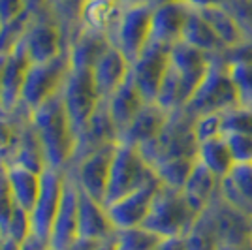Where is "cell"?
Instances as JSON below:
<instances>
[{
  "label": "cell",
  "instance_id": "c3c4849f",
  "mask_svg": "<svg viewBox=\"0 0 252 250\" xmlns=\"http://www.w3.org/2000/svg\"><path fill=\"white\" fill-rule=\"evenodd\" d=\"M27 6L31 13H40L45 10V0H27Z\"/></svg>",
  "mask_w": 252,
  "mask_h": 250
},
{
  "label": "cell",
  "instance_id": "7402d4cb",
  "mask_svg": "<svg viewBox=\"0 0 252 250\" xmlns=\"http://www.w3.org/2000/svg\"><path fill=\"white\" fill-rule=\"evenodd\" d=\"M130 72H132L130 61L115 45H111L93 66V77H94L100 96L107 100L130 77Z\"/></svg>",
  "mask_w": 252,
  "mask_h": 250
},
{
  "label": "cell",
  "instance_id": "e575fe53",
  "mask_svg": "<svg viewBox=\"0 0 252 250\" xmlns=\"http://www.w3.org/2000/svg\"><path fill=\"white\" fill-rule=\"evenodd\" d=\"M83 6L85 0H45V11L59 23V27L64 32L66 49H68L70 40L75 36V32L81 29Z\"/></svg>",
  "mask_w": 252,
  "mask_h": 250
},
{
  "label": "cell",
  "instance_id": "8fae6325",
  "mask_svg": "<svg viewBox=\"0 0 252 250\" xmlns=\"http://www.w3.org/2000/svg\"><path fill=\"white\" fill-rule=\"evenodd\" d=\"M115 149L117 143L102 147L81 160H77L75 164H72L66 169V173L74 179L79 190H83L85 194H89L91 198L98 199L102 203H104L105 192H107L109 171H111Z\"/></svg>",
  "mask_w": 252,
  "mask_h": 250
},
{
  "label": "cell",
  "instance_id": "8992f818",
  "mask_svg": "<svg viewBox=\"0 0 252 250\" xmlns=\"http://www.w3.org/2000/svg\"><path fill=\"white\" fill-rule=\"evenodd\" d=\"M70 70H72V64H70L68 51L47 62L32 64L25 79L21 104L34 111L47 100H51L53 96L61 94Z\"/></svg>",
  "mask_w": 252,
  "mask_h": 250
},
{
  "label": "cell",
  "instance_id": "bcb514c9",
  "mask_svg": "<svg viewBox=\"0 0 252 250\" xmlns=\"http://www.w3.org/2000/svg\"><path fill=\"white\" fill-rule=\"evenodd\" d=\"M157 250H185L183 239H166Z\"/></svg>",
  "mask_w": 252,
  "mask_h": 250
},
{
  "label": "cell",
  "instance_id": "74e56055",
  "mask_svg": "<svg viewBox=\"0 0 252 250\" xmlns=\"http://www.w3.org/2000/svg\"><path fill=\"white\" fill-rule=\"evenodd\" d=\"M185 250H222L220 239L217 235L215 228L211 226L207 217L201 213L200 219L196 220V224L192 226L189 233L183 237Z\"/></svg>",
  "mask_w": 252,
  "mask_h": 250
},
{
  "label": "cell",
  "instance_id": "11a10c76",
  "mask_svg": "<svg viewBox=\"0 0 252 250\" xmlns=\"http://www.w3.org/2000/svg\"><path fill=\"white\" fill-rule=\"evenodd\" d=\"M6 239V229L0 226V245H2V241Z\"/></svg>",
  "mask_w": 252,
  "mask_h": 250
},
{
  "label": "cell",
  "instance_id": "ab89813d",
  "mask_svg": "<svg viewBox=\"0 0 252 250\" xmlns=\"http://www.w3.org/2000/svg\"><path fill=\"white\" fill-rule=\"evenodd\" d=\"M194 136L198 145L203 141H209L215 137L224 136V121L222 113H209L201 115L198 119H194Z\"/></svg>",
  "mask_w": 252,
  "mask_h": 250
},
{
  "label": "cell",
  "instance_id": "7bdbcfd3",
  "mask_svg": "<svg viewBox=\"0 0 252 250\" xmlns=\"http://www.w3.org/2000/svg\"><path fill=\"white\" fill-rule=\"evenodd\" d=\"M226 141L231 151V156L237 162H252V136L245 134H226Z\"/></svg>",
  "mask_w": 252,
  "mask_h": 250
},
{
  "label": "cell",
  "instance_id": "f35d334b",
  "mask_svg": "<svg viewBox=\"0 0 252 250\" xmlns=\"http://www.w3.org/2000/svg\"><path fill=\"white\" fill-rule=\"evenodd\" d=\"M224 121V136L226 134H245L252 136V107H233L222 113Z\"/></svg>",
  "mask_w": 252,
  "mask_h": 250
},
{
  "label": "cell",
  "instance_id": "52a82bcc",
  "mask_svg": "<svg viewBox=\"0 0 252 250\" xmlns=\"http://www.w3.org/2000/svg\"><path fill=\"white\" fill-rule=\"evenodd\" d=\"M109 40L132 64L153 42V8L136 6L123 10Z\"/></svg>",
  "mask_w": 252,
  "mask_h": 250
},
{
  "label": "cell",
  "instance_id": "44dd1931",
  "mask_svg": "<svg viewBox=\"0 0 252 250\" xmlns=\"http://www.w3.org/2000/svg\"><path fill=\"white\" fill-rule=\"evenodd\" d=\"M31 66V57L23 49L21 43L6 55V62L2 70V87H0V107H15L21 102L23 87Z\"/></svg>",
  "mask_w": 252,
  "mask_h": 250
},
{
  "label": "cell",
  "instance_id": "5b68a950",
  "mask_svg": "<svg viewBox=\"0 0 252 250\" xmlns=\"http://www.w3.org/2000/svg\"><path fill=\"white\" fill-rule=\"evenodd\" d=\"M153 169L168 160L183 156H198V141L194 136V117L185 109L175 111L169 117L164 132L141 149Z\"/></svg>",
  "mask_w": 252,
  "mask_h": 250
},
{
  "label": "cell",
  "instance_id": "f5cc1de1",
  "mask_svg": "<svg viewBox=\"0 0 252 250\" xmlns=\"http://www.w3.org/2000/svg\"><path fill=\"white\" fill-rule=\"evenodd\" d=\"M96 250H115V241L113 239L105 241V243H102Z\"/></svg>",
  "mask_w": 252,
  "mask_h": 250
},
{
  "label": "cell",
  "instance_id": "ffe728a7",
  "mask_svg": "<svg viewBox=\"0 0 252 250\" xmlns=\"http://www.w3.org/2000/svg\"><path fill=\"white\" fill-rule=\"evenodd\" d=\"M192 13V8L185 0L164 4L153 10V40L166 43L169 47L183 42V34Z\"/></svg>",
  "mask_w": 252,
  "mask_h": 250
},
{
  "label": "cell",
  "instance_id": "d590c367",
  "mask_svg": "<svg viewBox=\"0 0 252 250\" xmlns=\"http://www.w3.org/2000/svg\"><path fill=\"white\" fill-rule=\"evenodd\" d=\"M113 241H115V250H157L166 239L145 226H136V228L117 229Z\"/></svg>",
  "mask_w": 252,
  "mask_h": 250
},
{
  "label": "cell",
  "instance_id": "4dcf8cb0",
  "mask_svg": "<svg viewBox=\"0 0 252 250\" xmlns=\"http://www.w3.org/2000/svg\"><path fill=\"white\" fill-rule=\"evenodd\" d=\"M6 173H8V183H10L15 203L31 213L40 194L42 173H36V171L19 166H6Z\"/></svg>",
  "mask_w": 252,
  "mask_h": 250
},
{
  "label": "cell",
  "instance_id": "816d5d0a",
  "mask_svg": "<svg viewBox=\"0 0 252 250\" xmlns=\"http://www.w3.org/2000/svg\"><path fill=\"white\" fill-rule=\"evenodd\" d=\"M222 250H252V241L243 243V245H235V247H226V249Z\"/></svg>",
  "mask_w": 252,
  "mask_h": 250
},
{
  "label": "cell",
  "instance_id": "7c38bea8",
  "mask_svg": "<svg viewBox=\"0 0 252 250\" xmlns=\"http://www.w3.org/2000/svg\"><path fill=\"white\" fill-rule=\"evenodd\" d=\"M169 62H171V47L166 43L155 42V40L132 62L130 75L147 102L157 100L160 85L168 73Z\"/></svg>",
  "mask_w": 252,
  "mask_h": 250
},
{
  "label": "cell",
  "instance_id": "30bf717a",
  "mask_svg": "<svg viewBox=\"0 0 252 250\" xmlns=\"http://www.w3.org/2000/svg\"><path fill=\"white\" fill-rule=\"evenodd\" d=\"M21 45L31 57L32 64L47 62L66 53V38L63 29L45 10L40 13H32Z\"/></svg>",
  "mask_w": 252,
  "mask_h": 250
},
{
  "label": "cell",
  "instance_id": "603a6c76",
  "mask_svg": "<svg viewBox=\"0 0 252 250\" xmlns=\"http://www.w3.org/2000/svg\"><path fill=\"white\" fill-rule=\"evenodd\" d=\"M104 102L119 130V139H121V134L130 126V123L136 119V115L143 109V105L147 104L145 96L139 93V89L134 83L132 75Z\"/></svg>",
  "mask_w": 252,
  "mask_h": 250
},
{
  "label": "cell",
  "instance_id": "6da1fadb",
  "mask_svg": "<svg viewBox=\"0 0 252 250\" xmlns=\"http://www.w3.org/2000/svg\"><path fill=\"white\" fill-rule=\"evenodd\" d=\"M31 121L45 151L47 167L66 171L74 160L77 134L66 111L63 96L57 94L38 109H34Z\"/></svg>",
  "mask_w": 252,
  "mask_h": 250
},
{
  "label": "cell",
  "instance_id": "9c48e42d",
  "mask_svg": "<svg viewBox=\"0 0 252 250\" xmlns=\"http://www.w3.org/2000/svg\"><path fill=\"white\" fill-rule=\"evenodd\" d=\"M64 185H66V173L47 167L42 173L40 194H38V199L31 211L32 239L45 245L47 249H49L53 224H55L61 201H63Z\"/></svg>",
  "mask_w": 252,
  "mask_h": 250
},
{
  "label": "cell",
  "instance_id": "4316f807",
  "mask_svg": "<svg viewBox=\"0 0 252 250\" xmlns=\"http://www.w3.org/2000/svg\"><path fill=\"white\" fill-rule=\"evenodd\" d=\"M220 196L230 205L252 217V162H237L220 181Z\"/></svg>",
  "mask_w": 252,
  "mask_h": 250
},
{
  "label": "cell",
  "instance_id": "f546056e",
  "mask_svg": "<svg viewBox=\"0 0 252 250\" xmlns=\"http://www.w3.org/2000/svg\"><path fill=\"white\" fill-rule=\"evenodd\" d=\"M123 8L117 0H85L81 11V27L111 36Z\"/></svg>",
  "mask_w": 252,
  "mask_h": 250
},
{
  "label": "cell",
  "instance_id": "7dc6e473",
  "mask_svg": "<svg viewBox=\"0 0 252 250\" xmlns=\"http://www.w3.org/2000/svg\"><path fill=\"white\" fill-rule=\"evenodd\" d=\"M0 250H25V245H21V243H17V241H13L11 237L6 235V239L2 241V245H0Z\"/></svg>",
  "mask_w": 252,
  "mask_h": 250
},
{
  "label": "cell",
  "instance_id": "ba28073f",
  "mask_svg": "<svg viewBox=\"0 0 252 250\" xmlns=\"http://www.w3.org/2000/svg\"><path fill=\"white\" fill-rule=\"evenodd\" d=\"M61 96L66 105V111L70 115V121L75 128V134L83 128L85 123L94 115V111L104 102L94 83L93 70H87V68L70 70L68 79L61 91Z\"/></svg>",
  "mask_w": 252,
  "mask_h": 250
},
{
  "label": "cell",
  "instance_id": "d6a6232c",
  "mask_svg": "<svg viewBox=\"0 0 252 250\" xmlns=\"http://www.w3.org/2000/svg\"><path fill=\"white\" fill-rule=\"evenodd\" d=\"M183 42L196 47V49H200V51L209 53V55L226 53L222 42L219 40V36L213 31V27L201 15V11L198 10H192V13H190L187 29H185V34H183Z\"/></svg>",
  "mask_w": 252,
  "mask_h": 250
},
{
  "label": "cell",
  "instance_id": "8d00e7d4",
  "mask_svg": "<svg viewBox=\"0 0 252 250\" xmlns=\"http://www.w3.org/2000/svg\"><path fill=\"white\" fill-rule=\"evenodd\" d=\"M198 162V156H183V158H173L168 160L164 164L155 167V173H157L158 181L169 188H177L183 190L187 179L190 177L192 169Z\"/></svg>",
  "mask_w": 252,
  "mask_h": 250
},
{
  "label": "cell",
  "instance_id": "f6af8a7d",
  "mask_svg": "<svg viewBox=\"0 0 252 250\" xmlns=\"http://www.w3.org/2000/svg\"><path fill=\"white\" fill-rule=\"evenodd\" d=\"M192 10H209V8H219V6H228L230 0H185Z\"/></svg>",
  "mask_w": 252,
  "mask_h": 250
},
{
  "label": "cell",
  "instance_id": "5bb4252c",
  "mask_svg": "<svg viewBox=\"0 0 252 250\" xmlns=\"http://www.w3.org/2000/svg\"><path fill=\"white\" fill-rule=\"evenodd\" d=\"M160 187H162V183L157 177L153 179L151 183H147L145 187L137 188L134 192L126 194L125 198L105 205L115 229L143 226V222L147 220L149 213H151V207L155 203V198H157Z\"/></svg>",
  "mask_w": 252,
  "mask_h": 250
},
{
  "label": "cell",
  "instance_id": "277c9868",
  "mask_svg": "<svg viewBox=\"0 0 252 250\" xmlns=\"http://www.w3.org/2000/svg\"><path fill=\"white\" fill-rule=\"evenodd\" d=\"M153 179H157V173L147 162L145 155L141 153V149L119 141L111 162L104 205L125 198L126 194L145 187Z\"/></svg>",
  "mask_w": 252,
  "mask_h": 250
},
{
  "label": "cell",
  "instance_id": "83f0119b",
  "mask_svg": "<svg viewBox=\"0 0 252 250\" xmlns=\"http://www.w3.org/2000/svg\"><path fill=\"white\" fill-rule=\"evenodd\" d=\"M219 192H220V179L198 160L183 187V194L198 213H203L209 207L211 201L219 196Z\"/></svg>",
  "mask_w": 252,
  "mask_h": 250
},
{
  "label": "cell",
  "instance_id": "9a60e30c",
  "mask_svg": "<svg viewBox=\"0 0 252 250\" xmlns=\"http://www.w3.org/2000/svg\"><path fill=\"white\" fill-rule=\"evenodd\" d=\"M213 57L215 55L200 51L185 42H179L177 45L171 47V68L175 70V73L181 79L183 91L187 96V104L198 91L201 81L205 79L211 62H213Z\"/></svg>",
  "mask_w": 252,
  "mask_h": 250
},
{
  "label": "cell",
  "instance_id": "d4e9b609",
  "mask_svg": "<svg viewBox=\"0 0 252 250\" xmlns=\"http://www.w3.org/2000/svg\"><path fill=\"white\" fill-rule=\"evenodd\" d=\"M111 47V40L107 34L91 31L81 27L75 32V36L68 43V57L72 68H87L93 70L98 59Z\"/></svg>",
  "mask_w": 252,
  "mask_h": 250
},
{
  "label": "cell",
  "instance_id": "b9f144b4",
  "mask_svg": "<svg viewBox=\"0 0 252 250\" xmlns=\"http://www.w3.org/2000/svg\"><path fill=\"white\" fill-rule=\"evenodd\" d=\"M15 207H17V203H15V199H13L10 183H8L6 166L0 164V226L4 229L8 226V222H10Z\"/></svg>",
  "mask_w": 252,
  "mask_h": 250
},
{
  "label": "cell",
  "instance_id": "db71d44e",
  "mask_svg": "<svg viewBox=\"0 0 252 250\" xmlns=\"http://www.w3.org/2000/svg\"><path fill=\"white\" fill-rule=\"evenodd\" d=\"M4 62H6V55L0 53V87H2V70H4Z\"/></svg>",
  "mask_w": 252,
  "mask_h": 250
},
{
  "label": "cell",
  "instance_id": "836d02e7",
  "mask_svg": "<svg viewBox=\"0 0 252 250\" xmlns=\"http://www.w3.org/2000/svg\"><path fill=\"white\" fill-rule=\"evenodd\" d=\"M198 160L205 167H209L220 181L230 173L231 167L235 166V160L231 156V151L224 136L200 143L198 145Z\"/></svg>",
  "mask_w": 252,
  "mask_h": 250
},
{
  "label": "cell",
  "instance_id": "7a4b0ae2",
  "mask_svg": "<svg viewBox=\"0 0 252 250\" xmlns=\"http://www.w3.org/2000/svg\"><path fill=\"white\" fill-rule=\"evenodd\" d=\"M201 213L192 207L183 190L160 187L143 226L162 235L164 239H183L189 233Z\"/></svg>",
  "mask_w": 252,
  "mask_h": 250
},
{
  "label": "cell",
  "instance_id": "60d3db41",
  "mask_svg": "<svg viewBox=\"0 0 252 250\" xmlns=\"http://www.w3.org/2000/svg\"><path fill=\"white\" fill-rule=\"evenodd\" d=\"M6 235L11 237L13 241L25 245L27 241L32 237V222H31V213L23 207H15L13 215H11L10 222L6 226Z\"/></svg>",
  "mask_w": 252,
  "mask_h": 250
},
{
  "label": "cell",
  "instance_id": "f907efd6",
  "mask_svg": "<svg viewBox=\"0 0 252 250\" xmlns=\"http://www.w3.org/2000/svg\"><path fill=\"white\" fill-rule=\"evenodd\" d=\"M171 2H179V0H149L147 6H151L153 10L158 8V6H164V4H171Z\"/></svg>",
  "mask_w": 252,
  "mask_h": 250
},
{
  "label": "cell",
  "instance_id": "484cf974",
  "mask_svg": "<svg viewBox=\"0 0 252 250\" xmlns=\"http://www.w3.org/2000/svg\"><path fill=\"white\" fill-rule=\"evenodd\" d=\"M32 111L21 102L15 107H0V164L8 166L15 155L25 126L31 123Z\"/></svg>",
  "mask_w": 252,
  "mask_h": 250
},
{
  "label": "cell",
  "instance_id": "f1b7e54d",
  "mask_svg": "<svg viewBox=\"0 0 252 250\" xmlns=\"http://www.w3.org/2000/svg\"><path fill=\"white\" fill-rule=\"evenodd\" d=\"M228 72L243 107H252V42L241 49L224 53Z\"/></svg>",
  "mask_w": 252,
  "mask_h": 250
},
{
  "label": "cell",
  "instance_id": "2e32d148",
  "mask_svg": "<svg viewBox=\"0 0 252 250\" xmlns=\"http://www.w3.org/2000/svg\"><path fill=\"white\" fill-rule=\"evenodd\" d=\"M113 143H119V130H117L115 123L107 111L105 102H102L100 107L94 111V115L77 132V147H75L72 164H75L77 160H81L98 149L113 145Z\"/></svg>",
  "mask_w": 252,
  "mask_h": 250
},
{
  "label": "cell",
  "instance_id": "e0dca14e",
  "mask_svg": "<svg viewBox=\"0 0 252 250\" xmlns=\"http://www.w3.org/2000/svg\"><path fill=\"white\" fill-rule=\"evenodd\" d=\"M115 233L117 229L109 219L107 207L77 188V237L109 241Z\"/></svg>",
  "mask_w": 252,
  "mask_h": 250
},
{
  "label": "cell",
  "instance_id": "4fadbf2b",
  "mask_svg": "<svg viewBox=\"0 0 252 250\" xmlns=\"http://www.w3.org/2000/svg\"><path fill=\"white\" fill-rule=\"evenodd\" d=\"M203 215L215 228L224 249L252 241V217L230 205L220 196V192L203 211Z\"/></svg>",
  "mask_w": 252,
  "mask_h": 250
},
{
  "label": "cell",
  "instance_id": "1f68e13d",
  "mask_svg": "<svg viewBox=\"0 0 252 250\" xmlns=\"http://www.w3.org/2000/svg\"><path fill=\"white\" fill-rule=\"evenodd\" d=\"M8 166H19L25 169H31V171H36V173H43L47 169L45 151H43L42 141L32 126V121L25 126L19 145L15 149V155Z\"/></svg>",
  "mask_w": 252,
  "mask_h": 250
},
{
  "label": "cell",
  "instance_id": "ee69618b",
  "mask_svg": "<svg viewBox=\"0 0 252 250\" xmlns=\"http://www.w3.org/2000/svg\"><path fill=\"white\" fill-rule=\"evenodd\" d=\"M29 11L27 0H0V27L15 21Z\"/></svg>",
  "mask_w": 252,
  "mask_h": 250
},
{
  "label": "cell",
  "instance_id": "cb8c5ba5",
  "mask_svg": "<svg viewBox=\"0 0 252 250\" xmlns=\"http://www.w3.org/2000/svg\"><path fill=\"white\" fill-rule=\"evenodd\" d=\"M201 15L207 19L215 34L219 36L226 53L241 49L243 45L252 42L251 34L245 29V25L239 21V17L228 8V6H219V8H209L201 10Z\"/></svg>",
  "mask_w": 252,
  "mask_h": 250
},
{
  "label": "cell",
  "instance_id": "681fc988",
  "mask_svg": "<svg viewBox=\"0 0 252 250\" xmlns=\"http://www.w3.org/2000/svg\"><path fill=\"white\" fill-rule=\"evenodd\" d=\"M119 6L126 10V8H136V6H147L149 0H117Z\"/></svg>",
  "mask_w": 252,
  "mask_h": 250
},
{
  "label": "cell",
  "instance_id": "d6986e66",
  "mask_svg": "<svg viewBox=\"0 0 252 250\" xmlns=\"http://www.w3.org/2000/svg\"><path fill=\"white\" fill-rule=\"evenodd\" d=\"M169 117L171 113H168L164 107H160L157 102H147L143 105V109L136 115V119L130 123V126L121 134L119 141L143 149L164 132Z\"/></svg>",
  "mask_w": 252,
  "mask_h": 250
},
{
  "label": "cell",
  "instance_id": "ac0fdd59",
  "mask_svg": "<svg viewBox=\"0 0 252 250\" xmlns=\"http://www.w3.org/2000/svg\"><path fill=\"white\" fill-rule=\"evenodd\" d=\"M75 239H77V185L66 173L63 201L49 237V250H68Z\"/></svg>",
  "mask_w": 252,
  "mask_h": 250
},
{
  "label": "cell",
  "instance_id": "3957f363",
  "mask_svg": "<svg viewBox=\"0 0 252 250\" xmlns=\"http://www.w3.org/2000/svg\"><path fill=\"white\" fill-rule=\"evenodd\" d=\"M239 96L233 87V81L228 72V62L224 53L215 55L213 62L205 79L201 81L198 91L185 105V111L198 119L201 115L209 113H226L233 107H239Z\"/></svg>",
  "mask_w": 252,
  "mask_h": 250
}]
</instances>
